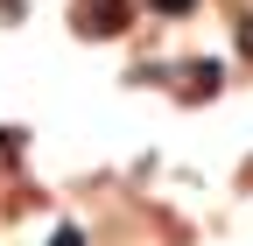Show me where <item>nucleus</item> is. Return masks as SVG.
Here are the masks:
<instances>
[{
    "instance_id": "nucleus-4",
    "label": "nucleus",
    "mask_w": 253,
    "mask_h": 246,
    "mask_svg": "<svg viewBox=\"0 0 253 246\" xmlns=\"http://www.w3.org/2000/svg\"><path fill=\"white\" fill-rule=\"evenodd\" d=\"M239 56H246V64H253V21L239 28Z\"/></svg>"
},
{
    "instance_id": "nucleus-2",
    "label": "nucleus",
    "mask_w": 253,
    "mask_h": 246,
    "mask_svg": "<svg viewBox=\"0 0 253 246\" xmlns=\"http://www.w3.org/2000/svg\"><path fill=\"white\" fill-rule=\"evenodd\" d=\"M197 0H155V14H190Z\"/></svg>"
},
{
    "instance_id": "nucleus-1",
    "label": "nucleus",
    "mask_w": 253,
    "mask_h": 246,
    "mask_svg": "<svg viewBox=\"0 0 253 246\" xmlns=\"http://www.w3.org/2000/svg\"><path fill=\"white\" fill-rule=\"evenodd\" d=\"M126 21H134L126 0H78V28H84V36H120Z\"/></svg>"
},
{
    "instance_id": "nucleus-3",
    "label": "nucleus",
    "mask_w": 253,
    "mask_h": 246,
    "mask_svg": "<svg viewBox=\"0 0 253 246\" xmlns=\"http://www.w3.org/2000/svg\"><path fill=\"white\" fill-rule=\"evenodd\" d=\"M49 246H84V239H78L71 225H56V239H49Z\"/></svg>"
}]
</instances>
